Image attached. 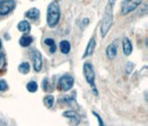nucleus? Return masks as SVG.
Here are the masks:
<instances>
[{"label":"nucleus","instance_id":"nucleus-1","mask_svg":"<svg viewBox=\"0 0 148 126\" xmlns=\"http://www.w3.org/2000/svg\"><path fill=\"white\" fill-rule=\"evenodd\" d=\"M116 0H108V2L106 6L104 18L102 20L100 26V33L102 38H105L110 30L113 22V7L115 5Z\"/></svg>","mask_w":148,"mask_h":126},{"label":"nucleus","instance_id":"nucleus-2","mask_svg":"<svg viewBox=\"0 0 148 126\" xmlns=\"http://www.w3.org/2000/svg\"><path fill=\"white\" fill-rule=\"evenodd\" d=\"M60 20V7L58 1H52L47 7L46 22L50 28H55Z\"/></svg>","mask_w":148,"mask_h":126},{"label":"nucleus","instance_id":"nucleus-3","mask_svg":"<svg viewBox=\"0 0 148 126\" xmlns=\"http://www.w3.org/2000/svg\"><path fill=\"white\" fill-rule=\"evenodd\" d=\"M83 75H84L86 82L92 87L93 92L96 95H98V91L96 86V74H94L93 65L89 62H85L83 64Z\"/></svg>","mask_w":148,"mask_h":126},{"label":"nucleus","instance_id":"nucleus-4","mask_svg":"<svg viewBox=\"0 0 148 126\" xmlns=\"http://www.w3.org/2000/svg\"><path fill=\"white\" fill-rule=\"evenodd\" d=\"M143 0H123L121 3V13L122 15H127L131 11L135 10L141 5Z\"/></svg>","mask_w":148,"mask_h":126},{"label":"nucleus","instance_id":"nucleus-5","mask_svg":"<svg viewBox=\"0 0 148 126\" xmlns=\"http://www.w3.org/2000/svg\"><path fill=\"white\" fill-rule=\"evenodd\" d=\"M74 85V78L71 75L66 74L60 77L58 81V89L63 92L70 90Z\"/></svg>","mask_w":148,"mask_h":126},{"label":"nucleus","instance_id":"nucleus-6","mask_svg":"<svg viewBox=\"0 0 148 126\" xmlns=\"http://www.w3.org/2000/svg\"><path fill=\"white\" fill-rule=\"evenodd\" d=\"M15 7L16 3L14 0H0V15L6 16L9 14L15 9Z\"/></svg>","mask_w":148,"mask_h":126},{"label":"nucleus","instance_id":"nucleus-7","mask_svg":"<svg viewBox=\"0 0 148 126\" xmlns=\"http://www.w3.org/2000/svg\"><path fill=\"white\" fill-rule=\"evenodd\" d=\"M32 59L35 71L37 72L41 71L42 67H43V60H42V54L40 53V51L33 50L32 54Z\"/></svg>","mask_w":148,"mask_h":126},{"label":"nucleus","instance_id":"nucleus-8","mask_svg":"<svg viewBox=\"0 0 148 126\" xmlns=\"http://www.w3.org/2000/svg\"><path fill=\"white\" fill-rule=\"evenodd\" d=\"M96 41L93 37L89 40L88 45H87L85 52H84V54H83L82 58L85 59V58H88V57H90V56H92L94 51V49H96Z\"/></svg>","mask_w":148,"mask_h":126},{"label":"nucleus","instance_id":"nucleus-9","mask_svg":"<svg viewBox=\"0 0 148 126\" xmlns=\"http://www.w3.org/2000/svg\"><path fill=\"white\" fill-rule=\"evenodd\" d=\"M122 49H123V53L125 56H130L132 53V44L131 40L129 39L128 37H124L122 40Z\"/></svg>","mask_w":148,"mask_h":126},{"label":"nucleus","instance_id":"nucleus-10","mask_svg":"<svg viewBox=\"0 0 148 126\" xmlns=\"http://www.w3.org/2000/svg\"><path fill=\"white\" fill-rule=\"evenodd\" d=\"M63 117L65 118H69V119H71L73 121H75L76 124L80 123L81 121V118H80L79 114L75 111V110H67V111H64L63 112Z\"/></svg>","mask_w":148,"mask_h":126},{"label":"nucleus","instance_id":"nucleus-11","mask_svg":"<svg viewBox=\"0 0 148 126\" xmlns=\"http://www.w3.org/2000/svg\"><path fill=\"white\" fill-rule=\"evenodd\" d=\"M117 47L115 45V44H109L108 45L107 49H106V54H107V57L109 59H114L117 56Z\"/></svg>","mask_w":148,"mask_h":126},{"label":"nucleus","instance_id":"nucleus-12","mask_svg":"<svg viewBox=\"0 0 148 126\" xmlns=\"http://www.w3.org/2000/svg\"><path fill=\"white\" fill-rule=\"evenodd\" d=\"M25 16L29 18L30 20H36L40 16V10L36 9V7H33V9H30L29 10L26 11Z\"/></svg>","mask_w":148,"mask_h":126},{"label":"nucleus","instance_id":"nucleus-13","mask_svg":"<svg viewBox=\"0 0 148 126\" xmlns=\"http://www.w3.org/2000/svg\"><path fill=\"white\" fill-rule=\"evenodd\" d=\"M64 100L68 104V106L70 107V108H73L75 109H78L79 107L77 104V101H76V98L74 97V94L71 95H68V97H64Z\"/></svg>","mask_w":148,"mask_h":126},{"label":"nucleus","instance_id":"nucleus-14","mask_svg":"<svg viewBox=\"0 0 148 126\" xmlns=\"http://www.w3.org/2000/svg\"><path fill=\"white\" fill-rule=\"evenodd\" d=\"M18 29L19 31L23 33H28L31 31V24L29 23L27 21H21L20 23L18 24Z\"/></svg>","mask_w":148,"mask_h":126},{"label":"nucleus","instance_id":"nucleus-15","mask_svg":"<svg viewBox=\"0 0 148 126\" xmlns=\"http://www.w3.org/2000/svg\"><path fill=\"white\" fill-rule=\"evenodd\" d=\"M33 42V38L31 35H22L20 39V45H21L22 47H28Z\"/></svg>","mask_w":148,"mask_h":126},{"label":"nucleus","instance_id":"nucleus-16","mask_svg":"<svg viewBox=\"0 0 148 126\" xmlns=\"http://www.w3.org/2000/svg\"><path fill=\"white\" fill-rule=\"evenodd\" d=\"M59 47H60V51L63 54H69V52L70 51V44L69 41L67 40H63L60 42L59 44Z\"/></svg>","mask_w":148,"mask_h":126},{"label":"nucleus","instance_id":"nucleus-17","mask_svg":"<svg viewBox=\"0 0 148 126\" xmlns=\"http://www.w3.org/2000/svg\"><path fill=\"white\" fill-rule=\"evenodd\" d=\"M31 71V67L28 62H22L19 65V71L22 74H27Z\"/></svg>","mask_w":148,"mask_h":126},{"label":"nucleus","instance_id":"nucleus-18","mask_svg":"<svg viewBox=\"0 0 148 126\" xmlns=\"http://www.w3.org/2000/svg\"><path fill=\"white\" fill-rule=\"evenodd\" d=\"M44 44L48 45L49 47H50V49H49V51H50V53H55L56 50V43L55 41L52 39V38H47V39L44 40Z\"/></svg>","mask_w":148,"mask_h":126},{"label":"nucleus","instance_id":"nucleus-19","mask_svg":"<svg viewBox=\"0 0 148 126\" xmlns=\"http://www.w3.org/2000/svg\"><path fill=\"white\" fill-rule=\"evenodd\" d=\"M54 101H55V97L50 95H46V97H44V104L48 109L52 108L53 105H54Z\"/></svg>","mask_w":148,"mask_h":126},{"label":"nucleus","instance_id":"nucleus-20","mask_svg":"<svg viewBox=\"0 0 148 126\" xmlns=\"http://www.w3.org/2000/svg\"><path fill=\"white\" fill-rule=\"evenodd\" d=\"M26 88L29 91L30 93H35L36 91L38 90V85L37 83L35 82V81H31L27 83V85H26Z\"/></svg>","mask_w":148,"mask_h":126},{"label":"nucleus","instance_id":"nucleus-21","mask_svg":"<svg viewBox=\"0 0 148 126\" xmlns=\"http://www.w3.org/2000/svg\"><path fill=\"white\" fill-rule=\"evenodd\" d=\"M7 65V60H6V56L3 53L0 52V72H1L4 69H5Z\"/></svg>","mask_w":148,"mask_h":126},{"label":"nucleus","instance_id":"nucleus-22","mask_svg":"<svg viewBox=\"0 0 148 126\" xmlns=\"http://www.w3.org/2000/svg\"><path fill=\"white\" fill-rule=\"evenodd\" d=\"M43 89L44 92H48V91H50V89H51L50 83H49V80L47 77L44 78V80H43Z\"/></svg>","mask_w":148,"mask_h":126},{"label":"nucleus","instance_id":"nucleus-23","mask_svg":"<svg viewBox=\"0 0 148 126\" xmlns=\"http://www.w3.org/2000/svg\"><path fill=\"white\" fill-rule=\"evenodd\" d=\"M9 88V85L5 80H0V92H5Z\"/></svg>","mask_w":148,"mask_h":126},{"label":"nucleus","instance_id":"nucleus-24","mask_svg":"<svg viewBox=\"0 0 148 126\" xmlns=\"http://www.w3.org/2000/svg\"><path fill=\"white\" fill-rule=\"evenodd\" d=\"M133 68H134V64L131 62V61H128L126 63V72L128 74H131V71H133Z\"/></svg>","mask_w":148,"mask_h":126},{"label":"nucleus","instance_id":"nucleus-25","mask_svg":"<svg viewBox=\"0 0 148 126\" xmlns=\"http://www.w3.org/2000/svg\"><path fill=\"white\" fill-rule=\"evenodd\" d=\"M93 114L96 117V119H97V121H98V123H99V125H104V124H105V123H104V121H102V118L99 116V114L96 113V111H93Z\"/></svg>","mask_w":148,"mask_h":126},{"label":"nucleus","instance_id":"nucleus-26","mask_svg":"<svg viewBox=\"0 0 148 126\" xmlns=\"http://www.w3.org/2000/svg\"><path fill=\"white\" fill-rule=\"evenodd\" d=\"M2 47V41H1V39H0V48Z\"/></svg>","mask_w":148,"mask_h":126},{"label":"nucleus","instance_id":"nucleus-27","mask_svg":"<svg viewBox=\"0 0 148 126\" xmlns=\"http://www.w3.org/2000/svg\"><path fill=\"white\" fill-rule=\"evenodd\" d=\"M32 1H33V0H32Z\"/></svg>","mask_w":148,"mask_h":126}]
</instances>
